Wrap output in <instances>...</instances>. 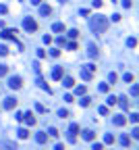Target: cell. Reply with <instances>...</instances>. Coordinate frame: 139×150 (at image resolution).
Listing matches in <instances>:
<instances>
[{
	"instance_id": "52",
	"label": "cell",
	"mask_w": 139,
	"mask_h": 150,
	"mask_svg": "<svg viewBox=\"0 0 139 150\" xmlns=\"http://www.w3.org/2000/svg\"><path fill=\"white\" fill-rule=\"evenodd\" d=\"M31 4H36V6H40V4H42V0H31Z\"/></svg>"
},
{
	"instance_id": "43",
	"label": "cell",
	"mask_w": 139,
	"mask_h": 150,
	"mask_svg": "<svg viewBox=\"0 0 139 150\" xmlns=\"http://www.w3.org/2000/svg\"><path fill=\"white\" fill-rule=\"evenodd\" d=\"M66 48H68V50H77V44H75V42H68Z\"/></svg>"
},
{
	"instance_id": "14",
	"label": "cell",
	"mask_w": 139,
	"mask_h": 150,
	"mask_svg": "<svg viewBox=\"0 0 139 150\" xmlns=\"http://www.w3.org/2000/svg\"><path fill=\"white\" fill-rule=\"evenodd\" d=\"M40 15H42V17L52 15V6H48V4H40Z\"/></svg>"
},
{
	"instance_id": "54",
	"label": "cell",
	"mask_w": 139,
	"mask_h": 150,
	"mask_svg": "<svg viewBox=\"0 0 139 150\" xmlns=\"http://www.w3.org/2000/svg\"><path fill=\"white\" fill-rule=\"evenodd\" d=\"M112 2H118V0H112Z\"/></svg>"
},
{
	"instance_id": "53",
	"label": "cell",
	"mask_w": 139,
	"mask_h": 150,
	"mask_svg": "<svg viewBox=\"0 0 139 150\" xmlns=\"http://www.w3.org/2000/svg\"><path fill=\"white\" fill-rule=\"evenodd\" d=\"M58 2H62V4H64V2H68V0H58Z\"/></svg>"
},
{
	"instance_id": "17",
	"label": "cell",
	"mask_w": 139,
	"mask_h": 150,
	"mask_svg": "<svg viewBox=\"0 0 139 150\" xmlns=\"http://www.w3.org/2000/svg\"><path fill=\"white\" fill-rule=\"evenodd\" d=\"M79 125H77V123H71V125H68V134H73V136H77V134H79Z\"/></svg>"
},
{
	"instance_id": "4",
	"label": "cell",
	"mask_w": 139,
	"mask_h": 150,
	"mask_svg": "<svg viewBox=\"0 0 139 150\" xmlns=\"http://www.w3.org/2000/svg\"><path fill=\"white\" fill-rule=\"evenodd\" d=\"M21 121H25V125H36V123H38V119H36V115H33V113H23V119Z\"/></svg>"
},
{
	"instance_id": "12",
	"label": "cell",
	"mask_w": 139,
	"mask_h": 150,
	"mask_svg": "<svg viewBox=\"0 0 139 150\" xmlns=\"http://www.w3.org/2000/svg\"><path fill=\"white\" fill-rule=\"evenodd\" d=\"M38 86L42 88V90H44V92H48V94H52V88L44 81V77H38Z\"/></svg>"
},
{
	"instance_id": "45",
	"label": "cell",
	"mask_w": 139,
	"mask_h": 150,
	"mask_svg": "<svg viewBox=\"0 0 139 150\" xmlns=\"http://www.w3.org/2000/svg\"><path fill=\"white\" fill-rule=\"evenodd\" d=\"M123 6H125V8H131L133 2H131V0H123Z\"/></svg>"
},
{
	"instance_id": "27",
	"label": "cell",
	"mask_w": 139,
	"mask_h": 150,
	"mask_svg": "<svg viewBox=\"0 0 139 150\" xmlns=\"http://www.w3.org/2000/svg\"><path fill=\"white\" fill-rule=\"evenodd\" d=\"M75 94L77 96H85V86H77L75 88Z\"/></svg>"
},
{
	"instance_id": "37",
	"label": "cell",
	"mask_w": 139,
	"mask_h": 150,
	"mask_svg": "<svg viewBox=\"0 0 139 150\" xmlns=\"http://www.w3.org/2000/svg\"><path fill=\"white\" fill-rule=\"evenodd\" d=\"M129 142H131L129 136H123V138H120V144H123V146H129Z\"/></svg>"
},
{
	"instance_id": "22",
	"label": "cell",
	"mask_w": 139,
	"mask_h": 150,
	"mask_svg": "<svg viewBox=\"0 0 139 150\" xmlns=\"http://www.w3.org/2000/svg\"><path fill=\"white\" fill-rule=\"evenodd\" d=\"M116 104V96H108L106 98V107H114Z\"/></svg>"
},
{
	"instance_id": "50",
	"label": "cell",
	"mask_w": 139,
	"mask_h": 150,
	"mask_svg": "<svg viewBox=\"0 0 139 150\" xmlns=\"http://www.w3.org/2000/svg\"><path fill=\"white\" fill-rule=\"evenodd\" d=\"M44 42L46 44H52V36H44Z\"/></svg>"
},
{
	"instance_id": "8",
	"label": "cell",
	"mask_w": 139,
	"mask_h": 150,
	"mask_svg": "<svg viewBox=\"0 0 139 150\" xmlns=\"http://www.w3.org/2000/svg\"><path fill=\"white\" fill-rule=\"evenodd\" d=\"M4 109L6 111H15L17 109V98H4Z\"/></svg>"
},
{
	"instance_id": "41",
	"label": "cell",
	"mask_w": 139,
	"mask_h": 150,
	"mask_svg": "<svg viewBox=\"0 0 139 150\" xmlns=\"http://www.w3.org/2000/svg\"><path fill=\"white\" fill-rule=\"evenodd\" d=\"M131 94H133V98H137V94H139V90H137L135 83H133V88H131Z\"/></svg>"
},
{
	"instance_id": "34",
	"label": "cell",
	"mask_w": 139,
	"mask_h": 150,
	"mask_svg": "<svg viewBox=\"0 0 139 150\" xmlns=\"http://www.w3.org/2000/svg\"><path fill=\"white\" fill-rule=\"evenodd\" d=\"M6 54H8V48L4 44H0V56H6Z\"/></svg>"
},
{
	"instance_id": "35",
	"label": "cell",
	"mask_w": 139,
	"mask_h": 150,
	"mask_svg": "<svg viewBox=\"0 0 139 150\" xmlns=\"http://www.w3.org/2000/svg\"><path fill=\"white\" fill-rule=\"evenodd\" d=\"M6 73H8V67L6 65H0V77H4Z\"/></svg>"
},
{
	"instance_id": "24",
	"label": "cell",
	"mask_w": 139,
	"mask_h": 150,
	"mask_svg": "<svg viewBox=\"0 0 139 150\" xmlns=\"http://www.w3.org/2000/svg\"><path fill=\"white\" fill-rule=\"evenodd\" d=\"M79 102H81V107H89V104H91V98H89V96H83Z\"/></svg>"
},
{
	"instance_id": "32",
	"label": "cell",
	"mask_w": 139,
	"mask_h": 150,
	"mask_svg": "<svg viewBox=\"0 0 139 150\" xmlns=\"http://www.w3.org/2000/svg\"><path fill=\"white\" fill-rule=\"evenodd\" d=\"M50 56H52V58H58V56H60V50H58V48H52V50H50Z\"/></svg>"
},
{
	"instance_id": "2",
	"label": "cell",
	"mask_w": 139,
	"mask_h": 150,
	"mask_svg": "<svg viewBox=\"0 0 139 150\" xmlns=\"http://www.w3.org/2000/svg\"><path fill=\"white\" fill-rule=\"evenodd\" d=\"M23 29L27 31V33H33L38 29V23H36V19H31V17H25L23 19Z\"/></svg>"
},
{
	"instance_id": "49",
	"label": "cell",
	"mask_w": 139,
	"mask_h": 150,
	"mask_svg": "<svg viewBox=\"0 0 139 150\" xmlns=\"http://www.w3.org/2000/svg\"><path fill=\"white\" fill-rule=\"evenodd\" d=\"M64 102H73V96L71 94H64Z\"/></svg>"
},
{
	"instance_id": "7",
	"label": "cell",
	"mask_w": 139,
	"mask_h": 150,
	"mask_svg": "<svg viewBox=\"0 0 139 150\" xmlns=\"http://www.w3.org/2000/svg\"><path fill=\"white\" fill-rule=\"evenodd\" d=\"M87 56H89V58H98V46H95L93 42L87 44Z\"/></svg>"
},
{
	"instance_id": "20",
	"label": "cell",
	"mask_w": 139,
	"mask_h": 150,
	"mask_svg": "<svg viewBox=\"0 0 139 150\" xmlns=\"http://www.w3.org/2000/svg\"><path fill=\"white\" fill-rule=\"evenodd\" d=\"M91 73H87V71H85V69H81V79H83V81H91Z\"/></svg>"
},
{
	"instance_id": "15",
	"label": "cell",
	"mask_w": 139,
	"mask_h": 150,
	"mask_svg": "<svg viewBox=\"0 0 139 150\" xmlns=\"http://www.w3.org/2000/svg\"><path fill=\"white\" fill-rule=\"evenodd\" d=\"M17 136H19L21 140H27V138H29V129H27V127H19V131H17Z\"/></svg>"
},
{
	"instance_id": "19",
	"label": "cell",
	"mask_w": 139,
	"mask_h": 150,
	"mask_svg": "<svg viewBox=\"0 0 139 150\" xmlns=\"http://www.w3.org/2000/svg\"><path fill=\"white\" fill-rule=\"evenodd\" d=\"M62 86H64V88H73V86H75V79H73V77H64V79H62Z\"/></svg>"
},
{
	"instance_id": "39",
	"label": "cell",
	"mask_w": 139,
	"mask_h": 150,
	"mask_svg": "<svg viewBox=\"0 0 139 150\" xmlns=\"http://www.w3.org/2000/svg\"><path fill=\"white\" fill-rule=\"evenodd\" d=\"M77 36H79V31H77V29H71V31H68V38H73V40H75Z\"/></svg>"
},
{
	"instance_id": "42",
	"label": "cell",
	"mask_w": 139,
	"mask_h": 150,
	"mask_svg": "<svg viewBox=\"0 0 139 150\" xmlns=\"http://www.w3.org/2000/svg\"><path fill=\"white\" fill-rule=\"evenodd\" d=\"M98 113H100V115H108V107H100Z\"/></svg>"
},
{
	"instance_id": "36",
	"label": "cell",
	"mask_w": 139,
	"mask_h": 150,
	"mask_svg": "<svg viewBox=\"0 0 139 150\" xmlns=\"http://www.w3.org/2000/svg\"><path fill=\"white\" fill-rule=\"evenodd\" d=\"M36 111H38V113H46L48 109L44 107V104H40V102H38V104H36Z\"/></svg>"
},
{
	"instance_id": "29",
	"label": "cell",
	"mask_w": 139,
	"mask_h": 150,
	"mask_svg": "<svg viewBox=\"0 0 139 150\" xmlns=\"http://www.w3.org/2000/svg\"><path fill=\"white\" fill-rule=\"evenodd\" d=\"M108 81H110V83H116V81H118V75H116L114 71H112V73L108 75Z\"/></svg>"
},
{
	"instance_id": "9",
	"label": "cell",
	"mask_w": 139,
	"mask_h": 150,
	"mask_svg": "<svg viewBox=\"0 0 139 150\" xmlns=\"http://www.w3.org/2000/svg\"><path fill=\"white\" fill-rule=\"evenodd\" d=\"M52 79H54V81H60V79H62V67L52 69Z\"/></svg>"
},
{
	"instance_id": "30",
	"label": "cell",
	"mask_w": 139,
	"mask_h": 150,
	"mask_svg": "<svg viewBox=\"0 0 139 150\" xmlns=\"http://www.w3.org/2000/svg\"><path fill=\"white\" fill-rule=\"evenodd\" d=\"M91 150H104V144L102 142H93L91 144Z\"/></svg>"
},
{
	"instance_id": "40",
	"label": "cell",
	"mask_w": 139,
	"mask_h": 150,
	"mask_svg": "<svg viewBox=\"0 0 139 150\" xmlns=\"http://www.w3.org/2000/svg\"><path fill=\"white\" fill-rule=\"evenodd\" d=\"M38 58H46V50H42V48H38Z\"/></svg>"
},
{
	"instance_id": "28",
	"label": "cell",
	"mask_w": 139,
	"mask_h": 150,
	"mask_svg": "<svg viewBox=\"0 0 139 150\" xmlns=\"http://www.w3.org/2000/svg\"><path fill=\"white\" fill-rule=\"evenodd\" d=\"M58 117H60V119H66V117H71V113L64 111V109H60V111H58Z\"/></svg>"
},
{
	"instance_id": "21",
	"label": "cell",
	"mask_w": 139,
	"mask_h": 150,
	"mask_svg": "<svg viewBox=\"0 0 139 150\" xmlns=\"http://www.w3.org/2000/svg\"><path fill=\"white\" fill-rule=\"evenodd\" d=\"M81 69H85L87 73H91V75H93V71H95V65H93V63H87V65H83Z\"/></svg>"
},
{
	"instance_id": "48",
	"label": "cell",
	"mask_w": 139,
	"mask_h": 150,
	"mask_svg": "<svg viewBox=\"0 0 139 150\" xmlns=\"http://www.w3.org/2000/svg\"><path fill=\"white\" fill-rule=\"evenodd\" d=\"M110 19H112V21H120V15H118V13H114V15L110 17Z\"/></svg>"
},
{
	"instance_id": "11",
	"label": "cell",
	"mask_w": 139,
	"mask_h": 150,
	"mask_svg": "<svg viewBox=\"0 0 139 150\" xmlns=\"http://www.w3.org/2000/svg\"><path fill=\"white\" fill-rule=\"evenodd\" d=\"M112 121H114V125H116V127H123L125 123H127L125 115H114V119H112Z\"/></svg>"
},
{
	"instance_id": "44",
	"label": "cell",
	"mask_w": 139,
	"mask_h": 150,
	"mask_svg": "<svg viewBox=\"0 0 139 150\" xmlns=\"http://www.w3.org/2000/svg\"><path fill=\"white\" fill-rule=\"evenodd\" d=\"M8 13V8H6V4H0V15H6Z\"/></svg>"
},
{
	"instance_id": "1",
	"label": "cell",
	"mask_w": 139,
	"mask_h": 150,
	"mask_svg": "<svg viewBox=\"0 0 139 150\" xmlns=\"http://www.w3.org/2000/svg\"><path fill=\"white\" fill-rule=\"evenodd\" d=\"M89 29L93 31V33H104L108 29V19L104 15H95V17H91L89 19Z\"/></svg>"
},
{
	"instance_id": "16",
	"label": "cell",
	"mask_w": 139,
	"mask_h": 150,
	"mask_svg": "<svg viewBox=\"0 0 139 150\" xmlns=\"http://www.w3.org/2000/svg\"><path fill=\"white\" fill-rule=\"evenodd\" d=\"M52 31H54V33L64 31V23H52Z\"/></svg>"
},
{
	"instance_id": "23",
	"label": "cell",
	"mask_w": 139,
	"mask_h": 150,
	"mask_svg": "<svg viewBox=\"0 0 139 150\" xmlns=\"http://www.w3.org/2000/svg\"><path fill=\"white\" fill-rule=\"evenodd\" d=\"M104 144H114V136H112V134H106V136H104Z\"/></svg>"
},
{
	"instance_id": "38",
	"label": "cell",
	"mask_w": 139,
	"mask_h": 150,
	"mask_svg": "<svg viewBox=\"0 0 139 150\" xmlns=\"http://www.w3.org/2000/svg\"><path fill=\"white\" fill-rule=\"evenodd\" d=\"M64 44H66V40H64L62 36H60V38H56V46H64Z\"/></svg>"
},
{
	"instance_id": "51",
	"label": "cell",
	"mask_w": 139,
	"mask_h": 150,
	"mask_svg": "<svg viewBox=\"0 0 139 150\" xmlns=\"http://www.w3.org/2000/svg\"><path fill=\"white\" fill-rule=\"evenodd\" d=\"M54 150H64V146H62V144H56V146H54Z\"/></svg>"
},
{
	"instance_id": "25",
	"label": "cell",
	"mask_w": 139,
	"mask_h": 150,
	"mask_svg": "<svg viewBox=\"0 0 139 150\" xmlns=\"http://www.w3.org/2000/svg\"><path fill=\"white\" fill-rule=\"evenodd\" d=\"M98 90H100L102 94H106V92L110 90V83H100V86H98Z\"/></svg>"
},
{
	"instance_id": "33",
	"label": "cell",
	"mask_w": 139,
	"mask_h": 150,
	"mask_svg": "<svg viewBox=\"0 0 139 150\" xmlns=\"http://www.w3.org/2000/svg\"><path fill=\"white\" fill-rule=\"evenodd\" d=\"M48 136H50V138H56V136H58V129H56V127H50V129H48Z\"/></svg>"
},
{
	"instance_id": "10",
	"label": "cell",
	"mask_w": 139,
	"mask_h": 150,
	"mask_svg": "<svg viewBox=\"0 0 139 150\" xmlns=\"http://www.w3.org/2000/svg\"><path fill=\"white\" fill-rule=\"evenodd\" d=\"M36 142L38 144H46L48 142V134H46V131H38V134H36Z\"/></svg>"
},
{
	"instance_id": "26",
	"label": "cell",
	"mask_w": 139,
	"mask_h": 150,
	"mask_svg": "<svg viewBox=\"0 0 139 150\" xmlns=\"http://www.w3.org/2000/svg\"><path fill=\"white\" fill-rule=\"evenodd\" d=\"M123 79H125L127 83H133V81H135V75H133V73H125V77H123Z\"/></svg>"
},
{
	"instance_id": "47",
	"label": "cell",
	"mask_w": 139,
	"mask_h": 150,
	"mask_svg": "<svg viewBox=\"0 0 139 150\" xmlns=\"http://www.w3.org/2000/svg\"><path fill=\"white\" fill-rule=\"evenodd\" d=\"M66 140H68V142H71V144H75V140H77V136H73V134H68V138H66Z\"/></svg>"
},
{
	"instance_id": "3",
	"label": "cell",
	"mask_w": 139,
	"mask_h": 150,
	"mask_svg": "<svg viewBox=\"0 0 139 150\" xmlns=\"http://www.w3.org/2000/svg\"><path fill=\"white\" fill-rule=\"evenodd\" d=\"M8 88H11V90H21V88H23V79L19 75L8 77Z\"/></svg>"
},
{
	"instance_id": "18",
	"label": "cell",
	"mask_w": 139,
	"mask_h": 150,
	"mask_svg": "<svg viewBox=\"0 0 139 150\" xmlns=\"http://www.w3.org/2000/svg\"><path fill=\"white\" fill-rule=\"evenodd\" d=\"M116 102H118V104H120V107H123L125 111L129 109V102H127V98H125V96H118V98H116Z\"/></svg>"
},
{
	"instance_id": "5",
	"label": "cell",
	"mask_w": 139,
	"mask_h": 150,
	"mask_svg": "<svg viewBox=\"0 0 139 150\" xmlns=\"http://www.w3.org/2000/svg\"><path fill=\"white\" fill-rule=\"evenodd\" d=\"M0 150H19V146H17V142L4 140V142H0Z\"/></svg>"
},
{
	"instance_id": "46",
	"label": "cell",
	"mask_w": 139,
	"mask_h": 150,
	"mask_svg": "<svg viewBox=\"0 0 139 150\" xmlns=\"http://www.w3.org/2000/svg\"><path fill=\"white\" fill-rule=\"evenodd\" d=\"M91 4H93V8H102V0H93Z\"/></svg>"
},
{
	"instance_id": "31",
	"label": "cell",
	"mask_w": 139,
	"mask_h": 150,
	"mask_svg": "<svg viewBox=\"0 0 139 150\" xmlns=\"http://www.w3.org/2000/svg\"><path fill=\"white\" fill-rule=\"evenodd\" d=\"M127 46H129V48H135V46H137V40H135V38H129V40H127Z\"/></svg>"
},
{
	"instance_id": "6",
	"label": "cell",
	"mask_w": 139,
	"mask_h": 150,
	"mask_svg": "<svg viewBox=\"0 0 139 150\" xmlns=\"http://www.w3.org/2000/svg\"><path fill=\"white\" fill-rule=\"evenodd\" d=\"M0 36H2L4 40H13V42H17V29H4Z\"/></svg>"
},
{
	"instance_id": "13",
	"label": "cell",
	"mask_w": 139,
	"mask_h": 150,
	"mask_svg": "<svg viewBox=\"0 0 139 150\" xmlns=\"http://www.w3.org/2000/svg\"><path fill=\"white\" fill-rule=\"evenodd\" d=\"M83 140L93 142V140H95V131H93V129H85V131H83Z\"/></svg>"
}]
</instances>
